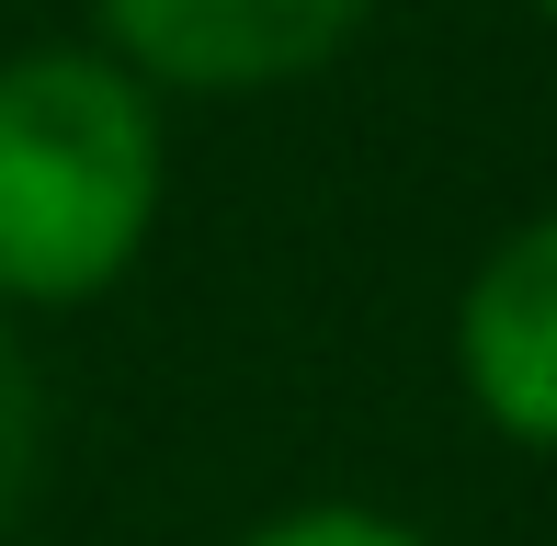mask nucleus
Listing matches in <instances>:
<instances>
[{
    "label": "nucleus",
    "instance_id": "obj_6",
    "mask_svg": "<svg viewBox=\"0 0 557 546\" xmlns=\"http://www.w3.org/2000/svg\"><path fill=\"white\" fill-rule=\"evenodd\" d=\"M535 23H557V0H535Z\"/></svg>",
    "mask_w": 557,
    "mask_h": 546
},
{
    "label": "nucleus",
    "instance_id": "obj_2",
    "mask_svg": "<svg viewBox=\"0 0 557 546\" xmlns=\"http://www.w3.org/2000/svg\"><path fill=\"white\" fill-rule=\"evenodd\" d=\"M387 0H91V46L160 103H262L364 46Z\"/></svg>",
    "mask_w": 557,
    "mask_h": 546
},
{
    "label": "nucleus",
    "instance_id": "obj_3",
    "mask_svg": "<svg viewBox=\"0 0 557 546\" xmlns=\"http://www.w3.org/2000/svg\"><path fill=\"white\" fill-rule=\"evenodd\" d=\"M455 387L523 456H557V216L500 228L455 285Z\"/></svg>",
    "mask_w": 557,
    "mask_h": 546
},
{
    "label": "nucleus",
    "instance_id": "obj_1",
    "mask_svg": "<svg viewBox=\"0 0 557 546\" xmlns=\"http://www.w3.org/2000/svg\"><path fill=\"white\" fill-rule=\"evenodd\" d=\"M171 206V103L91 35L0 58V308H91Z\"/></svg>",
    "mask_w": 557,
    "mask_h": 546
},
{
    "label": "nucleus",
    "instance_id": "obj_5",
    "mask_svg": "<svg viewBox=\"0 0 557 546\" xmlns=\"http://www.w3.org/2000/svg\"><path fill=\"white\" fill-rule=\"evenodd\" d=\"M239 546H433V535L375 512V501H296V512H262Z\"/></svg>",
    "mask_w": 557,
    "mask_h": 546
},
{
    "label": "nucleus",
    "instance_id": "obj_4",
    "mask_svg": "<svg viewBox=\"0 0 557 546\" xmlns=\"http://www.w3.org/2000/svg\"><path fill=\"white\" fill-rule=\"evenodd\" d=\"M46 444H58V399H46V364L23 353V319L0 308V546L23 535L46 489Z\"/></svg>",
    "mask_w": 557,
    "mask_h": 546
}]
</instances>
